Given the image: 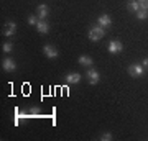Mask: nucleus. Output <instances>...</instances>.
<instances>
[{
	"mask_svg": "<svg viewBox=\"0 0 148 141\" xmlns=\"http://www.w3.org/2000/svg\"><path fill=\"white\" fill-rule=\"evenodd\" d=\"M106 35V28H102V26H92L89 30V40L90 41H99L101 38H104Z\"/></svg>",
	"mask_w": 148,
	"mask_h": 141,
	"instance_id": "f257e3e1",
	"label": "nucleus"
},
{
	"mask_svg": "<svg viewBox=\"0 0 148 141\" xmlns=\"http://www.w3.org/2000/svg\"><path fill=\"white\" fill-rule=\"evenodd\" d=\"M143 71H145V66L143 64H130L128 66V74L132 76V77H142L143 76Z\"/></svg>",
	"mask_w": 148,
	"mask_h": 141,
	"instance_id": "f03ea898",
	"label": "nucleus"
},
{
	"mask_svg": "<svg viewBox=\"0 0 148 141\" xmlns=\"http://www.w3.org/2000/svg\"><path fill=\"white\" fill-rule=\"evenodd\" d=\"M43 54H45L46 58H49V59H56L59 56L58 49H56L54 46H51V44H45V46H43Z\"/></svg>",
	"mask_w": 148,
	"mask_h": 141,
	"instance_id": "7ed1b4c3",
	"label": "nucleus"
},
{
	"mask_svg": "<svg viewBox=\"0 0 148 141\" xmlns=\"http://www.w3.org/2000/svg\"><path fill=\"white\" fill-rule=\"evenodd\" d=\"M107 49H109L110 54H119V52H122V49H123V44H122L119 40H112V41L109 43Z\"/></svg>",
	"mask_w": 148,
	"mask_h": 141,
	"instance_id": "20e7f679",
	"label": "nucleus"
},
{
	"mask_svg": "<svg viewBox=\"0 0 148 141\" xmlns=\"http://www.w3.org/2000/svg\"><path fill=\"white\" fill-rule=\"evenodd\" d=\"M99 80H101V74L97 72L95 69L89 67V71H87V82L90 85H95V84H99Z\"/></svg>",
	"mask_w": 148,
	"mask_h": 141,
	"instance_id": "39448f33",
	"label": "nucleus"
},
{
	"mask_svg": "<svg viewBox=\"0 0 148 141\" xmlns=\"http://www.w3.org/2000/svg\"><path fill=\"white\" fill-rule=\"evenodd\" d=\"M2 69L5 72H13V71H16V63L12 58H5L2 61Z\"/></svg>",
	"mask_w": 148,
	"mask_h": 141,
	"instance_id": "423d86ee",
	"label": "nucleus"
},
{
	"mask_svg": "<svg viewBox=\"0 0 148 141\" xmlns=\"http://www.w3.org/2000/svg\"><path fill=\"white\" fill-rule=\"evenodd\" d=\"M15 33H16V25L13 21H8V23L3 26V35H5L7 38H10V36H13Z\"/></svg>",
	"mask_w": 148,
	"mask_h": 141,
	"instance_id": "0eeeda50",
	"label": "nucleus"
},
{
	"mask_svg": "<svg viewBox=\"0 0 148 141\" xmlns=\"http://www.w3.org/2000/svg\"><path fill=\"white\" fill-rule=\"evenodd\" d=\"M97 25L102 26V28H109V26L112 25V18L107 13H104V15L99 16V20H97Z\"/></svg>",
	"mask_w": 148,
	"mask_h": 141,
	"instance_id": "6e6552de",
	"label": "nucleus"
},
{
	"mask_svg": "<svg viewBox=\"0 0 148 141\" xmlns=\"http://www.w3.org/2000/svg\"><path fill=\"white\" fill-rule=\"evenodd\" d=\"M48 12H49V10H48V5H45V3L36 7V16L40 18V20H46V16L49 15Z\"/></svg>",
	"mask_w": 148,
	"mask_h": 141,
	"instance_id": "1a4fd4ad",
	"label": "nucleus"
},
{
	"mask_svg": "<svg viewBox=\"0 0 148 141\" xmlns=\"http://www.w3.org/2000/svg\"><path fill=\"white\" fill-rule=\"evenodd\" d=\"M81 79H82V76H81L79 72H71L66 76V82L68 84H79Z\"/></svg>",
	"mask_w": 148,
	"mask_h": 141,
	"instance_id": "9d476101",
	"label": "nucleus"
},
{
	"mask_svg": "<svg viewBox=\"0 0 148 141\" xmlns=\"http://www.w3.org/2000/svg\"><path fill=\"white\" fill-rule=\"evenodd\" d=\"M77 63H79L81 66H84V67H90V66L94 64V61H92V58H90V56H86V54H82V56H79Z\"/></svg>",
	"mask_w": 148,
	"mask_h": 141,
	"instance_id": "9b49d317",
	"label": "nucleus"
},
{
	"mask_svg": "<svg viewBox=\"0 0 148 141\" xmlns=\"http://www.w3.org/2000/svg\"><path fill=\"white\" fill-rule=\"evenodd\" d=\"M36 30H38V33H41V35H46L48 31H49V25H48L45 20H40L36 23Z\"/></svg>",
	"mask_w": 148,
	"mask_h": 141,
	"instance_id": "f8f14e48",
	"label": "nucleus"
},
{
	"mask_svg": "<svg viewBox=\"0 0 148 141\" xmlns=\"http://www.w3.org/2000/svg\"><path fill=\"white\" fill-rule=\"evenodd\" d=\"M127 8H128L130 12H133V13H137V12L140 10L142 7H140V3H138V2H128V3H127Z\"/></svg>",
	"mask_w": 148,
	"mask_h": 141,
	"instance_id": "ddd939ff",
	"label": "nucleus"
},
{
	"mask_svg": "<svg viewBox=\"0 0 148 141\" xmlns=\"http://www.w3.org/2000/svg\"><path fill=\"white\" fill-rule=\"evenodd\" d=\"M135 16H137L138 20H147V18H148V10H145V8H140V10L135 13Z\"/></svg>",
	"mask_w": 148,
	"mask_h": 141,
	"instance_id": "4468645a",
	"label": "nucleus"
},
{
	"mask_svg": "<svg viewBox=\"0 0 148 141\" xmlns=\"http://www.w3.org/2000/svg\"><path fill=\"white\" fill-rule=\"evenodd\" d=\"M2 49H3V52H12V49H13V44H12L10 41H5L3 44H2Z\"/></svg>",
	"mask_w": 148,
	"mask_h": 141,
	"instance_id": "2eb2a0df",
	"label": "nucleus"
},
{
	"mask_svg": "<svg viewBox=\"0 0 148 141\" xmlns=\"http://www.w3.org/2000/svg\"><path fill=\"white\" fill-rule=\"evenodd\" d=\"M28 25H35V26H36V23H38V21H40V18H38V16H33V15H30V16H28Z\"/></svg>",
	"mask_w": 148,
	"mask_h": 141,
	"instance_id": "dca6fc26",
	"label": "nucleus"
},
{
	"mask_svg": "<svg viewBox=\"0 0 148 141\" xmlns=\"http://www.w3.org/2000/svg\"><path fill=\"white\" fill-rule=\"evenodd\" d=\"M112 138H114V136H112V133H109V131H107V133H104V135L101 136V140H102V141H110Z\"/></svg>",
	"mask_w": 148,
	"mask_h": 141,
	"instance_id": "f3484780",
	"label": "nucleus"
},
{
	"mask_svg": "<svg viewBox=\"0 0 148 141\" xmlns=\"http://www.w3.org/2000/svg\"><path fill=\"white\" fill-rule=\"evenodd\" d=\"M138 3H140V7H142V8L148 10V0H138Z\"/></svg>",
	"mask_w": 148,
	"mask_h": 141,
	"instance_id": "a211bd4d",
	"label": "nucleus"
},
{
	"mask_svg": "<svg viewBox=\"0 0 148 141\" xmlns=\"http://www.w3.org/2000/svg\"><path fill=\"white\" fill-rule=\"evenodd\" d=\"M143 66H145V67H148V58H145V59H143Z\"/></svg>",
	"mask_w": 148,
	"mask_h": 141,
	"instance_id": "6ab92c4d",
	"label": "nucleus"
}]
</instances>
